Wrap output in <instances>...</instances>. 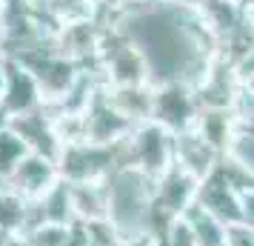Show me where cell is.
Returning a JSON list of instances; mask_svg holds the SVG:
<instances>
[{"mask_svg": "<svg viewBox=\"0 0 254 246\" xmlns=\"http://www.w3.org/2000/svg\"><path fill=\"white\" fill-rule=\"evenodd\" d=\"M3 189H6V177L0 175V192H3Z\"/></svg>", "mask_w": 254, "mask_h": 246, "instance_id": "obj_24", "label": "cell"}, {"mask_svg": "<svg viewBox=\"0 0 254 246\" xmlns=\"http://www.w3.org/2000/svg\"><path fill=\"white\" fill-rule=\"evenodd\" d=\"M226 246H254V229L246 223L229 226V244Z\"/></svg>", "mask_w": 254, "mask_h": 246, "instance_id": "obj_19", "label": "cell"}, {"mask_svg": "<svg viewBox=\"0 0 254 246\" xmlns=\"http://www.w3.org/2000/svg\"><path fill=\"white\" fill-rule=\"evenodd\" d=\"M197 192H200V180L194 175H189L183 166H177V164L172 169H166L154 180V212H157L160 232L166 229L169 221L183 218L186 212L194 206Z\"/></svg>", "mask_w": 254, "mask_h": 246, "instance_id": "obj_5", "label": "cell"}, {"mask_svg": "<svg viewBox=\"0 0 254 246\" xmlns=\"http://www.w3.org/2000/svg\"><path fill=\"white\" fill-rule=\"evenodd\" d=\"M120 166V143L117 146H100V143H69L60 149L58 169L66 183H94Z\"/></svg>", "mask_w": 254, "mask_h": 246, "instance_id": "obj_4", "label": "cell"}, {"mask_svg": "<svg viewBox=\"0 0 254 246\" xmlns=\"http://www.w3.org/2000/svg\"><path fill=\"white\" fill-rule=\"evenodd\" d=\"M197 115H200V103L191 86L186 83H163L154 89V109H151V120L160 123L169 132H186L194 126Z\"/></svg>", "mask_w": 254, "mask_h": 246, "instance_id": "obj_6", "label": "cell"}, {"mask_svg": "<svg viewBox=\"0 0 254 246\" xmlns=\"http://www.w3.org/2000/svg\"><path fill=\"white\" fill-rule=\"evenodd\" d=\"M71 226H63V223H37L35 229H29L26 235H20L26 241V246H66L69 241Z\"/></svg>", "mask_w": 254, "mask_h": 246, "instance_id": "obj_16", "label": "cell"}, {"mask_svg": "<svg viewBox=\"0 0 254 246\" xmlns=\"http://www.w3.org/2000/svg\"><path fill=\"white\" fill-rule=\"evenodd\" d=\"M66 246H94V241L89 238V232H86L83 223H71V232H69Z\"/></svg>", "mask_w": 254, "mask_h": 246, "instance_id": "obj_21", "label": "cell"}, {"mask_svg": "<svg viewBox=\"0 0 254 246\" xmlns=\"http://www.w3.org/2000/svg\"><path fill=\"white\" fill-rule=\"evenodd\" d=\"M83 120H86V141L100 143V146H117L134 132V123L117 112V106L109 100L106 89L97 92L94 103L89 106Z\"/></svg>", "mask_w": 254, "mask_h": 246, "instance_id": "obj_8", "label": "cell"}, {"mask_svg": "<svg viewBox=\"0 0 254 246\" xmlns=\"http://www.w3.org/2000/svg\"><path fill=\"white\" fill-rule=\"evenodd\" d=\"M120 166H134L151 180L174 166V132L146 120L120 143Z\"/></svg>", "mask_w": 254, "mask_h": 246, "instance_id": "obj_3", "label": "cell"}, {"mask_svg": "<svg viewBox=\"0 0 254 246\" xmlns=\"http://www.w3.org/2000/svg\"><path fill=\"white\" fill-rule=\"evenodd\" d=\"M186 218L189 223L194 226V235H197V244L200 246H226L229 244V226L214 218L211 212H206L203 206H191V209L186 212Z\"/></svg>", "mask_w": 254, "mask_h": 246, "instance_id": "obj_14", "label": "cell"}, {"mask_svg": "<svg viewBox=\"0 0 254 246\" xmlns=\"http://www.w3.org/2000/svg\"><path fill=\"white\" fill-rule=\"evenodd\" d=\"M194 129L206 138L220 155H229L237 135L243 129V120L234 109H200L194 120Z\"/></svg>", "mask_w": 254, "mask_h": 246, "instance_id": "obj_11", "label": "cell"}, {"mask_svg": "<svg viewBox=\"0 0 254 246\" xmlns=\"http://www.w3.org/2000/svg\"><path fill=\"white\" fill-rule=\"evenodd\" d=\"M29 152H32L29 143H26L12 126H0V175L9 177Z\"/></svg>", "mask_w": 254, "mask_h": 246, "instance_id": "obj_15", "label": "cell"}, {"mask_svg": "<svg viewBox=\"0 0 254 246\" xmlns=\"http://www.w3.org/2000/svg\"><path fill=\"white\" fill-rule=\"evenodd\" d=\"M6 94H3V112L12 117L29 115L43 106V92L37 86V78L26 69L17 58H6Z\"/></svg>", "mask_w": 254, "mask_h": 246, "instance_id": "obj_9", "label": "cell"}, {"mask_svg": "<svg viewBox=\"0 0 254 246\" xmlns=\"http://www.w3.org/2000/svg\"><path fill=\"white\" fill-rule=\"evenodd\" d=\"M229 155L243 166V169H246V172H249V175L254 177V129H246V126H243Z\"/></svg>", "mask_w": 254, "mask_h": 246, "instance_id": "obj_18", "label": "cell"}, {"mask_svg": "<svg viewBox=\"0 0 254 246\" xmlns=\"http://www.w3.org/2000/svg\"><path fill=\"white\" fill-rule=\"evenodd\" d=\"M109 192V223L117 229L120 244L140 238H160L154 212V180L134 166H117L106 177Z\"/></svg>", "mask_w": 254, "mask_h": 246, "instance_id": "obj_2", "label": "cell"}, {"mask_svg": "<svg viewBox=\"0 0 254 246\" xmlns=\"http://www.w3.org/2000/svg\"><path fill=\"white\" fill-rule=\"evenodd\" d=\"M3 94H6V60L0 55V109H3Z\"/></svg>", "mask_w": 254, "mask_h": 246, "instance_id": "obj_22", "label": "cell"}, {"mask_svg": "<svg viewBox=\"0 0 254 246\" xmlns=\"http://www.w3.org/2000/svg\"><path fill=\"white\" fill-rule=\"evenodd\" d=\"M69 186H71V206H74L77 223L109 221V192H106V180L69 183Z\"/></svg>", "mask_w": 254, "mask_h": 246, "instance_id": "obj_13", "label": "cell"}, {"mask_svg": "<svg viewBox=\"0 0 254 246\" xmlns=\"http://www.w3.org/2000/svg\"><path fill=\"white\" fill-rule=\"evenodd\" d=\"M157 244H160V246H200V244H197V235H194V226L189 223L186 215L166 223V229L160 232Z\"/></svg>", "mask_w": 254, "mask_h": 246, "instance_id": "obj_17", "label": "cell"}, {"mask_svg": "<svg viewBox=\"0 0 254 246\" xmlns=\"http://www.w3.org/2000/svg\"><path fill=\"white\" fill-rule=\"evenodd\" d=\"M109 29L128 37L146 58L151 83H186L197 89L223 46L203 23L194 6L174 0H131L112 17Z\"/></svg>", "mask_w": 254, "mask_h": 246, "instance_id": "obj_1", "label": "cell"}, {"mask_svg": "<svg viewBox=\"0 0 254 246\" xmlns=\"http://www.w3.org/2000/svg\"><path fill=\"white\" fill-rule=\"evenodd\" d=\"M106 89V86H103ZM154 83H143V86H120V89H106L109 100L117 106V112L128 117L134 126L151 120V109H154Z\"/></svg>", "mask_w": 254, "mask_h": 246, "instance_id": "obj_12", "label": "cell"}, {"mask_svg": "<svg viewBox=\"0 0 254 246\" xmlns=\"http://www.w3.org/2000/svg\"><path fill=\"white\" fill-rule=\"evenodd\" d=\"M17 238V235H12V232H6V229H0V246H9Z\"/></svg>", "mask_w": 254, "mask_h": 246, "instance_id": "obj_23", "label": "cell"}, {"mask_svg": "<svg viewBox=\"0 0 254 246\" xmlns=\"http://www.w3.org/2000/svg\"><path fill=\"white\" fill-rule=\"evenodd\" d=\"M240 212H243V221L240 223H246V226H252V229H254V186L252 189H243Z\"/></svg>", "mask_w": 254, "mask_h": 246, "instance_id": "obj_20", "label": "cell"}, {"mask_svg": "<svg viewBox=\"0 0 254 246\" xmlns=\"http://www.w3.org/2000/svg\"><path fill=\"white\" fill-rule=\"evenodd\" d=\"M220 161H223V155H220L194 126L174 135V164L183 166L186 172L194 175L197 180H206V177L220 166Z\"/></svg>", "mask_w": 254, "mask_h": 246, "instance_id": "obj_10", "label": "cell"}, {"mask_svg": "<svg viewBox=\"0 0 254 246\" xmlns=\"http://www.w3.org/2000/svg\"><path fill=\"white\" fill-rule=\"evenodd\" d=\"M60 180L63 177H60L58 161H52L46 155L29 152L20 161V166L6 177V186L26 200H40L46 192H52V189L58 186Z\"/></svg>", "mask_w": 254, "mask_h": 246, "instance_id": "obj_7", "label": "cell"}]
</instances>
